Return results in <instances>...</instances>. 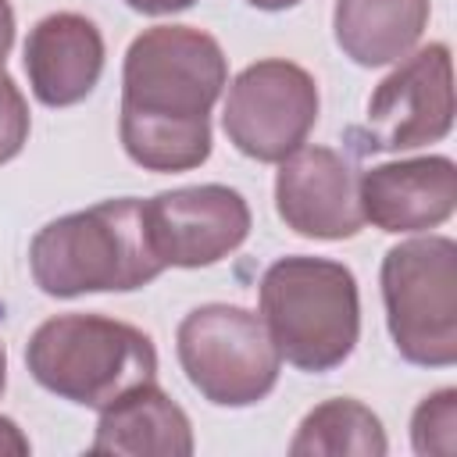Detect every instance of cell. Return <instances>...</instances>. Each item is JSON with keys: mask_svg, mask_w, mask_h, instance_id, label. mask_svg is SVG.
Instances as JSON below:
<instances>
[{"mask_svg": "<svg viewBox=\"0 0 457 457\" xmlns=\"http://www.w3.org/2000/svg\"><path fill=\"white\" fill-rule=\"evenodd\" d=\"M228 86L221 43L193 25L143 29L121 64L118 136L146 171H189L211 157V107Z\"/></svg>", "mask_w": 457, "mask_h": 457, "instance_id": "1", "label": "cell"}, {"mask_svg": "<svg viewBox=\"0 0 457 457\" xmlns=\"http://www.w3.org/2000/svg\"><path fill=\"white\" fill-rule=\"evenodd\" d=\"M29 268L46 296L71 300L143 289L164 271V261L150 243L143 200L118 196L43 225L32 236Z\"/></svg>", "mask_w": 457, "mask_h": 457, "instance_id": "2", "label": "cell"}, {"mask_svg": "<svg viewBox=\"0 0 457 457\" xmlns=\"http://www.w3.org/2000/svg\"><path fill=\"white\" fill-rule=\"evenodd\" d=\"M257 300L278 357L300 371L339 368L361 339V293L343 261L278 257L264 271Z\"/></svg>", "mask_w": 457, "mask_h": 457, "instance_id": "3", "label": "cell"}, {"mask_svg": "<svg viewBox=\"0 0 457 457\" xmlns=\"http://www.w3.org/2000/svg\"><path fill=\"white\" fill-rule=\"evenodd\" d=\"M29 375L54 396L104 411L121 393L154 382V339L107 314H57L46 318L25 343Z\"/></svg>", "mask_w": 457, "mask_h": 457, "instance_id": "4", "label": "cell"}, {"mask_svg": "<svg viewBox=\"0 0 457 457\" xmlns=\"http://www.w3.org/2000/svg\"><path fill=\"white\" fill-rule=\"evenodd\" d=\"M382 303L396 353L407 364L450 368L457 361V243L414 236L382 257Z\"/></svg>", "mask_w": 457, "mask_h": 457, "instance_id": "5", "label": "cell"}, {"mask_svg": "<svg viewBox=\"0 0 457 457\" xmlns=\"http://www.w3.org/2000/svg\"><path fill=\"white\" fill-rule=\"evenodd\" d=\"M175 353L189 386L214 407L261 403L282 371L261 314L236 303L193 307L179 321Z\"/></svg>", "mask_w": 457, "mask_h": 457, "instance_id": "6", "label": "cell"}, {"mask_svg": "<svg viewBox=\"0 0 457 457\" xmlns=\"http://www.w3.org/2000/svg\"><path fill=\"white\" fill-rule=\"evenodd\" d=\"M318 107V82L307 68L286 57H264L232 79L221 129L243 157L278 164L307 143Z\"/></svg>", "mask_w": 457, "mask_h": 457, "instance_id": "7", "label": "cell"}, {"mask_svg": "<svg viewBox=\"0 0 457 457\" xmlns=\"http://www.w3.org/2000/svg\"><path fill=\"white\" fill-rule=\"evenodd\" d=\"M453 129V61L446 43L407 54L371 93L368 121L350 129L357 154L414 150L446 139Z\"/></svg>", "mask_w": 457, "mask_h": 457, "instance_id": "8", "label": "cell"}, {"mask_svg": "<svg viewBox=\"0 0 457 457\" xmlns=\"http://www.w3.org/2000/svg\"><path fill=\"white\" fill-rule=\"evenodd\" d=\"M146 232L164 268H207L250 236V204L239 189L204 182L143 200Z\"/></svg>", "mask_w": 457, "mask_h": 457, "instance_id": "9", "label": "cell"}, {"mask_svg": "<svg viewBox=\"0 0 457 457\" xmlns=\"http://www.w3.org/2000/svg\"><path fill=\"white\" fill-rule=\"evenodd\" d=\"M275 211L296 236L353 239L364 228L357 168L332 146H300L278 161Z\"/></svg>", "mask_w": 457, "mask_h": 457, "instance_id": "10", "label": "cell"}, {"mask_svg": "<svg viewBox=\"0 0 457 457\" xmlns=\"http://www.w3.org/2000/svg\"><path fill=\"white\" fill-rule=\"evenodd\" d=\"M361 214L382 232H428L457 207V164L443 154L386 161L357 175Z\"/></svg>", "mask_w": 457, "mask_h": 457, "instance_id": "11", "label": "cell"}, {"mask_svg": "<svg viewBox=\"0 0 457 457\" xmlns=\"http://www.w3.org/2000/svg\"><path fill=\"white\" fill-rule=\"evenodd\" d=\"M25 75L39 104L71 107L86 100L104 71V36L75 11L39 18L25 39Z\"/></svg>", "mask_w": 457, "mask_h": 457, "instance_id": "12", "label": "cell"}, {"mask_svg": "<svg viewBox=\"0 0 457 457\" xmlns=\"http://www.w3.org/2000/svg\"><path fill=\"white\" fill-rule=\"evenodd\" d=\"M89 450L121 457H189L193 425L157 382H143L100 411Z\"/></svg>", "mask_w": 457, "mask_h": 457, "instance_id": "13", "label": "cell"}, {"mask_svg": "<svg viewBox=\"0 0 457 457\" xmlns=\"http://www.w3.org/2000/svg\"><path fill=\"white\" fill-rule=\"evenodd\" d=\"M432 14V0H336L332 36L343 57L361 68L403 61Z\"/></svg>", "mask_w": 457, "mask_h": 457, "instance_id": "14", "label": "cell"}, {"mask_svg": "<svg viewBox=\"0 0 457 457\" xmlns=\"http://www.w3.org/2000/svg\"><path fill=\"white\" fill-rule=\"evenodd\" d=\"M386 428L371 407L353 396H336L303 414L289 443L293 457H382Z\"/></svg>", "mask_w": 457, "mask_h": 457, "instance_id": "15", "label": "cell"}, {"mask_svg": "<svg viewBox=\"0 0 457 457\" xmlns=\"http://www.w3.org/2000/svg\"><path fill=\"white\" fill-rule=\"evenodd\" d=\"M411 443H414V453H421V457H428V453L450 457L457 450V389H450V386L436 389L414 407Z\"/></svg>", "mask_w": 457, "mask_h": 457, "instance_id": "16", "label": "cell"}, {"mask_svg": "<svg viewBox=\"0 0 457 457\" xmlns=\"http://www.w3.org/2000/svg\"><path fill=\"white\" fill-rule=\"evenodd\" d=\"M29 129H32L29 104L18 89V82L0 64V164H7L11 157L21 154V146L29 143Z\"/></svg>", "mask_w": 457, "mask_h": 457, "instance_id": "17", "label": "cell"}, {"mask_svg": "<svg viewBox=\"0 0 457 457\" xmlns=\"http://www.w3.org/2000/svg\"><path fill=\"white\" fill-rule=\"evenodd\" d=\"M29 450H32V446H29L25 432H21L11 418L0 414V457H25Z\"/></svg>", "mask_w": 457, "mask_h": 457, "instance_id": "18", "label": "cell"}, {"mask_svg": "<svg viewBox=\"0 0 457 457\" xmlns=\"http://www.w3.org/2000/svg\"><path fill=\"white\" fill-rule=\"evenodd\" d=\"M132 11L139 14H175V11H186L193 7L196 0H125Z\"/></svg>", "mask_w": 457, "mask_h": 457, "instance_id": "19", "label": "cell"}, {"mask_svg": "<svg viewBox=\"0 0 457 457\" xmlns=\"http://www.w3.org/2000/svg\"><path fill=\"white\" fill-rule=\"evenodd\" d=\"M11 43H14V11H11L7 0H0V64H4V57H7Z\"/></svg>", "mask_w": 457, "mask_h": 457, "instance_id": "20", "label": "cell"}, {"mask_svg": "<svg viewBox=\"0 0 457 457\" xmlns=\"http://www.w3.org/2000/svg\"><path fill=\"white\" fill-rule=\"evenodd\" d=\"M246 4L257 11H286V7H296L300 0H246Z\"/></svg>", "mask_w": 457, "mask_h": 457, "instance_id": "21", "label": "cell"}, {"mask_svg": "<svg viewBox=\"0 0 457 457\" xmlns=\"http://www.w3.org/2000/svg\"><path fill=\"white\" fill-rule=\"evenodd\" d=\"M4 386H7V350L0 343V396H4Z\"/></svg>", "mask_w": 457, "mask_h": 457, "instance_id": "22", "label": "cell"}]
</instances>
